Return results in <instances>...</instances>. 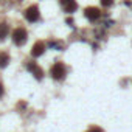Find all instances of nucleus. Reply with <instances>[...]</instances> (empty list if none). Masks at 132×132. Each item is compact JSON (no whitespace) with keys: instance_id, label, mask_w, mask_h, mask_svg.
I'll return each instance as SVG.
<instances>
[{"instance_id":"f257e3e1","label":"nucleus","mask_w":132,"mask_h":132,"mask_svg":"<svg viewBox=\"0 0 132 132\" xmlns=\"http://www.w3.org/2000/svg\"><path fill=\"white\" fill-rule=\"evenodd\" d=\"M13 40L16 45H23L27 42V31L23 28H16L13 31Z\"/></svg>"},{"instance_id":"f03ea898","label":"nucleus","mask_w":132,"mask_h":132,"mask_svg":"<svg viewBox=\"0 0 132 132\" xmlns=\"http://www.w3.org/2000/svg\"><path fill=\"white\" fill-rule=\"evenodd\" d=\"M51 76L54 79H62L65 76V67H64L62 62H56L51 67Z\"/></svg>"},{"instance_id":"7ed1b4c3","label":"nucleus","mask_w":132,"mask_h":132,"mask_svg":"<svg viewBox=\"0 0 132 132\" xmlns=\"http://www.w3.org/2000/svg\"><path fill=\"white\" fill-rule=\"evenodd\" d=\"M27 69L30 70V72H33V75H34V78L36 79H42V70L36 65V62H33V61H30V62H27Z\"/></svg>"},{"instance_id":"20e7f679","label":"nucleus","mask_w":132,"mask_h":132,"mask_svg":"<svg viewBox=\"0 0 132 132\" xmlns=\"http://www.w3.org/2000/svg\"><path fill=\"white\" fill-rule=\"evenodd\" d=\"M25 17H27V20H30V22H36V20L39 19V10H37L36 6H30V8L25 11Z\"/></svg>"},{"instance_id":"39448f33","label":"nucleus","mask_w":132,"mask_h":132,"mask_svg":"<svg viewBox=\"0 0 132 132\" xmlns=\"http://www.w3.org/2000/svg\"><path fill=\"white\" fill-rule=\"evenodd\" d=\"M61 5H62L65 13H73L76 10V2H75V0H62Z\"/></svg>"},{"instance_id":"423d86ee","label":"nucleus","mask_w":132,"mask_h":132,"mask_svg":"<svg viewBox=\"0 0 132 132\" xmlns=\"http://www.w3.org/2000/svg\"><path fill=\"white\" fill-rule=\"evenodd\" d=\"M86 16H87V19L89 20H92V22H95V20H98L100 19V16H101V13H100V10L98 8H89L87 11H86Z\"/></svg>"},{"instance_id":"0eeeda50","label":"nucleus","mask_w":132,"mask_h":132,"mask_svg":"<svg viewBox=\"0 0 132 132\" xmlns=\"http://www.w3.org/2000/svg\"><path fill=\"white\" fill-rule=\"evenodd\" d=\"M44 51H45V44L44 42H36L34 47H33V50H31V54L34 57H37V56L44 54Z\"/></svg>"},{"instance_id":"6e6552de","label":"nucleus","mask_w":132,"mask_h":132,"mask_svg":"<svg viewBox=\"0 0 132 132\" xmlns=\"http://www.w3.org/2000/svg\"><path fill=\"white\" fill-rule=\"evenodd\" d=\"M10 33V28L8 25H0V39H5Z\"/></svg>"},{"instance_id":"1a4fd4ad","label":"nucleus","mask_w":132,"mask_h":132,"mask_svg":"<svg viewBox=\"0 0 132 132\" xmlns=\"http://www.w3.org/2000/svg\"><path fill=\"white\" fill-rule=\"evenodd\" d=\"M8 62H10V56L6 53H3L2 56H0V67H6Z\"/></svg>"},{"instance_id":"9d476101","label":"nucleus","mask_w":132,"mask_h":132,"mask_svg":"<svg viewBox=\"0 0 132 132\" xmlns=\"http://www.w3.org/2000/svg\"><path fill=\"white\" fill-rule=\"evenodd\" d=\"M113 3V0H101V5L103 6H110Z\"/></svg>"},{"instance_id":"9b49d317","label":"nucleus","mask_w":132,"mask_h":132,"mask_svg":"<svg viewBox=\"0 0 132 132\" xmlns=\"http://www.w3.org/2000/svg\"><path fill=\"white\" fill-rule=\"evenodd\" d=\"M89 132H104V130H103L101 127H92V129H90Z\"/></svg>"},{"instance_id":"f8f14e48","label":"nucleus","mask_w":132,"mask_h":132,"mask_svg":"<svg viewBox=\"0 0 132 132\" xmlns=\"http://www.w3.org/2000/svg\"><path fill=\"white\" fill-rule=\"evenodd\" d=\"M2 95H3V86L0 84V96H2Z\"/></svg>"}]
</instances>
